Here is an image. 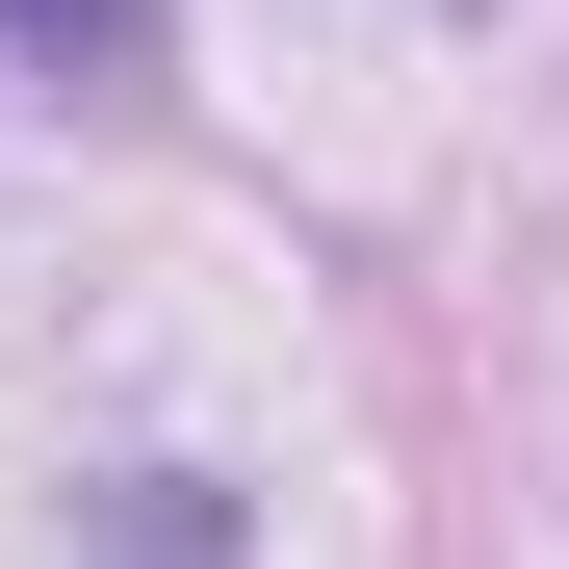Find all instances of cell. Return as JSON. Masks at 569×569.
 <instances>
[{
  "mask_svg": "<svg viewBox=\"0 0 569 569\" xmlns=\"http://www.w3.org/2000/svg\"><path fill=\"white\" fill-rule=\"evenodd\" d=\"M0 27H27L52 78H156V0H0Z\"/></svg>",
  "mask_w": 569,
  "mask_h": 569,
  "instance_id": "cell-1",
  "label": "cell"
}]
</instances>
